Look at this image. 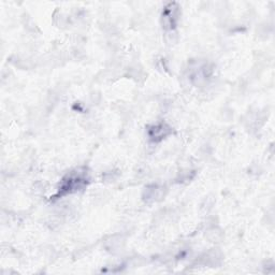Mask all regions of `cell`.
<instances>
[{
    "label": "cell",
    "mask_w": 275,
    "mask_h": 275,
    "mask_svg": "<svg viewBox=\"0 0 275 275\" xmlns=\"http://www.w3.org/2000/svg\"><path fill=\"white\" fill-rule=\"evenodd\" d=\"M86 181H87V176L85 172H79V171H77V173L76 172L71 173L64 180L63 187L60 188L61 193L64 195L65 193L71 194V193H75V191H79L80 189H83L85 187Z\"/></svg>",
    "instance_id": "6da1fadb"
},
{
    "label": "cell",
    "mask_w": 275,
    "mask_h": 275,
    "mask_svg": "<svg viewBox=\"0 0 275 275\" xmlns=\"http://www.w3.org/2000/svg\"><path fill=\"white\" fill-rule=\"evenodd\" d=\"M180 10L176 3H170L163 13V24L165 29H172L179 20Z\"/></svg>",
    "instance_id": "7a4b0ae2"
},
{
    "label": "cell",
    "mask_w": 275,
    "mask_h": 275,
    "mask_svg": "<svg viewBox=\"0 0 275 275\" xmlns=\"http://www.w3.org/2000/svg\"><path fill=\"white\" fill-rule=\"evenodd\" d=\"M170 133V127L165 124H159L157 126H154L153 129L149 130V137L153 141H160L164 137Z\"/></svg>",
    "instance_id": "3957f363"
},
{
    "label": "cell",
    "mask_w": 275,
    "mask_h": 275,
    "mask_svg": "<svg viewBox=\"0 0 275 275\" xmlns=\"http://www.w3.org/2000/svg\"><path fill=\"white\" fill-rule=\"evenodd\" d=\"M163 188L158 187V186H153L152 189H147V200H152V201H156L158 199H160V197H163Z\"/></svg>",
    "instance_id": "277c9868"
}]
</instances>
